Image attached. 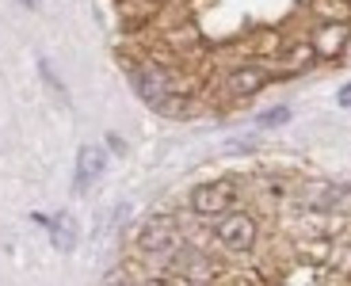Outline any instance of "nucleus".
Returning <instances> with one entry per match:
<instances>
[{
    "mask_svg": "<svg viewBox=\"0 0 351 286\" xmlns=\"http://www.w3.org/2000/svg\"><path fill=\"white\" fill-rule=\"evenodd\" d=\"M214 233H218V241L226 244L229 252H248L256 244V222L245 210H226V214H218Z\"/></svg>",
    "mask_w": 351,
    "mask_h": 286,
    "instance_id": "f257e3e1",
    "label": "nucleus"
},
{
    "mask_svg": "<svg viewBox=\"0 0 351 286\" xmlns=\"http://www.w3.org/2000/svg\"><path fill=\"white\" fill-rule=\"evenodd\" d=\"M126 73H130V84L141 104H149L160 111L172 99V84H168V77L160 69H153V65H126Z\"/></svg>",
    "mask_w": 351,
    "mask_h": 286,
    "instance_id": "f03ea898",
    "label": "nucleus"
},
{
    "mask_svg": "<svg viewBox=\"0 0 351 286\" xmlns=\"http://www.w3.org/2000/svg\"><path fill=\"white\" fill-rule=\"evenodd\" d=\"M191 210L199 217H218V214H226V210H233V183L218 180V183H202V187H195Z\"/></svg>",
    "mask_w": 351,
    "mask_h": 286,
    "instance_id": "7ed1b4c3",
    "label": "nucleus"
},
{
    "mask_svg": "<svg viewBox=\"0 0 351 286\" xmlns=\"http://www.w3.org/2000/svg\"><path fill=\"white\" fill-rule=\"evenodd\" d=\"M176 241V222L168 214H153L145 217V226L138 229V248L145 256H157V252H168Z\"/></svg>",
    "mask_w": 351,
    "mask_h": 286,
    "instance_id": "20e7f679",
    "label": "nucleus"
},
{
    "mask_svg": "<svg viewBox=\"0 0 351 286\" xmlns=\"http://www.w3.org/2000/svg\"><path fill=\"white\" fill-rule=\"evenodd\" d=\"M104 168H107V149L104 145H84L80 149L77 153V191L80 195L104 176Z\"/></svg>",
    "mask_w": 351,
    "mask_h": 286,
    "instance_id": "39448f33",
    "label": "nucleus"
},
{
    "mask_svg": "<svg viewBox=\"0 0 351 286\" xmlns=\"http://www.w3.org/2000/svg\"><path fill=\"white\" fill-rule=\"evenodd\" d=\"M348 43H351V35L343 23H321L313 31V43L309 46H313V58H340Z\"/></svg>",
    "mask_w": 351,
    "mask_h": 286,
    "instance_id": "423d86ee",
    "label": "nucleus"
},
{
    "mask_svg": "<svg viewBox=\"0 0 351 286\" xmlns=\"http://www.w3.org/2000/svg\"><path fill=\"white\" fill-rule=\"evenodd\" d=\"M35 217L43 222L46 229H50V237H53V248L73 252V244H77V226H73V217H69V214H53V217H46V214H35Z\"/></svg>",
    "mask_w": 351,
    "mask_h": 286,
    "instance_id": "0eeeda50",
    "label": "nucleus"
},
{
    "mask_svg": "<svg viewBox=\"0 0 351 286\" xmlns=\"http://www.w3.org/2000/svg\"><path fill=\"white\" fill-rule=\"evenodd\" d=\"M263 84H267V73L260 65H237L233 77H229V92L233 95H256Z\"/></svg>",
    "mask_w": 351,
    "mask_h": 286,
    "instance_id": "6e6552de",
    "label": "nucleus"
},
{
    "mask_svg": "<svg viewBox=\"0 0 351 286\" xmlns=\"http://www.w3.org/2000/svg\"><path fill=\"white\" fill-rule=\"evenodd\" d=\"M176 278H187V286H206L210 283V275H214V267L206 260H202V256H184V260L176 263V271H172Z\"/></svg>",
    "mask_w": 351,
    "mask_h": 286,
    "instance_id": "1a4fd4ad",
    "label": "nucleus"
},
{
    "mask_svg": "<svg viewBox=\"0 0 351 286\" xmlns=\"http://www.w3.org/2000/svg\"><path fill=\"white\" fill-rule=\"evenodd\" d=\"M306 199L313 202V206H332V199H336V195H332V191L325 187V183H309Z\"/></svg>",
    "mask_w": 351,
    "mask_h": 286,
    "instance_id": "9d476101",
    "label": "nucleus"
},
{
    "mask_svg": "<svg viewBox=\"0 0 351 286\" xmlns=\"http://www.w3.org/2000/svg\"><path fill=\"white\" fill-rule=\"evenodd\" d=\"M287 119H290V111H287V107H275V111L260 115V126H279V122H287Z\"/></svg>",
    "mask_w": 351,
    "mask_h": 286,
    "instance_id": "9b49d317",
    "label": "nucleus"
},
{
    "mask_svg": "<svg viewBox=\"0 0 351 286\" xmlns=\"http://www.w3.org/2000/svg\"><path fill=\"white\" fill-rule=\"evenodd\" d=\"M340 104H343V107H351V84H348V88H343V92H340Z\"/></svg>",
    "mask_w": 351,
    "mask_h": 286,
    "instance_id": "f8f14e48",
    "label": "nucleus"
},
{
    "mask_svg": "<svg viewBox=\"0 0 351 286\" xmlns=\"http://www.w3.org/2000/svg\"><path fill=\"white\" fill-rule=\"evenodd\" d=\"M23 4H35V0H23Z\"/></svg>",
    "mask_w": 351,
    "mask_h": 286,
    "instance_id": "ddd939ff",
    "label": "nucleus"
}]
</instances>
